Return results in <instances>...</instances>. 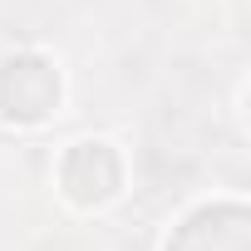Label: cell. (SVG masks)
Listing matches in <instances>:
<instances>
[{
  "instance_id": "1",
  "label": "cell",
  "mask_w": 251,
  "mask_h": 251,
  "mask_svg": "<svg viewBox=\"0 0 251 251\" xmlns=\"http://www.w3.org/2000/svg\"><path fill=\"white\" fill-rule=\"evenodd\" d=\"M0 103H5L10 118L35 123L59 103V74L40 59H10L5 74H0Z\"/></svg>"
}]
</instances>
